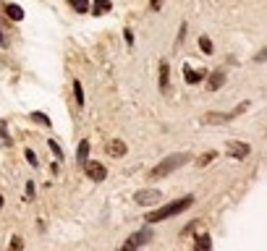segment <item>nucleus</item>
I'll return each instance as SVG.
<instances>
[{"label": "nucleus", "mask_w": 267, "mask_h": 251, "mask_svg": "<svg viewBox=\"0 0 267 251\" xmlns=\"http://www.w3.org/2000/svg\"><path fill=\"white\" fill-rule=\"evenodd\" d=\"M186 162H191V154L189 152H178V154H170V157H165L162 162H157L155 165V170L149 173V178H165V176H170L173 170H178V168H183Z\"/></svg>", "instance_id": "nucleus-1"}, {"label": "nucleus", "mask_w": 267, "mask_h": 251, "mask_svg": "<svg viewBox=\"0 0 267 251\" xmlns=\"http://www.w3.org/2000/svg\"><path fill=\"white\" fill-rule=\"evenodd\" d=\"M191 204H194V196H183V199H176V202L165 204V207H162V210H157V212H147V222H160V220L176 218L178 212H183L186 207H191Z\"/></svg>", "instance_id": "nucleus-2"}, {"label": "nucleus", "mask_w": 267, "mask_h": 251, "mask_svg": "<svg viewBox=\"0 0 267 251\" xmlns=\"http://www.w3.org/2000/svg\"><path fill=\"white\" fill-rule=\"evenodd\" d=\"M160 199H162V191H157V188H142V191L134 194V202L142 204V207H152Z\"/></svg>", "instance_id": "nucleus-3"}, {"label": "nucleus", "mask_w": 267, "mask_h": 251, "mask_svg": "<svg viewBox=\"0 0 267 251\" xmlns=\"http://www.w3.org/2000/svg\"><path fill=\"white\" fill-rule=\"evenodd\" d=\"M149 241H152V230H149V228H144V230H136L134 236L126 238L123 248H136V246H144V244H149Z\"/></svg>", "instance_id": "nucleus-4"}, {"label": "nucleus", "mask_w": 267, "mask_h": 251, "mask_svg": "<svg viewBox=\"0 0 267 251\" xmlns=\"http://www.w3.org/2000/svg\"><path fill=\"white\" fill-rule=\"evenodd\" d=\"M225 152H228L230 157H236V160H246L249 152H251V146H249L246 142H228V144H225Z\"/></svg>", "instance_id": "nucleus-5"}, {"label": "nucleus", "mask_w": 267, "mask_h": 251, "mask_svg": "<svg viewBox=\"0 0 267 251\" xmlns=\"http://www.w3.org/2000/svg\"><path fill=\"white\" fill-rule=\"evenodd\" d=\"M84 173L89 176V180H95V184H100V180H105V176H108V170H105V165H100V162H84Z\"/></svg>", "instance_id": "nucleus-6"}, {"label": "nucleus", "mask_w": 267, "mask_h": 251, "mask_svg": "<svg viewBox=\"0 0 267 251\" xmlns=\"http://www.w3.org/2000/svg\"><path fill=\"white\" fill-rule=\"evenodd\" d=\"M223 84H225V71H215V74H210V78H207V89H210V92H217Z\"/></svg>", "instance_id": "nucleus-7"}, {"label": "nucleus", "mask_w": 267, "mask_h": 251, "mask_svg": "<svg viewBox=\"0 0 267 251\" xmlns=\"http://www.w3.org/2000/svg\"><path fill=\"white\" fill-rule=\"evenodd\" d=\"M87 160H89V142H87V139H81V142H79V146H76V162H79L81 168H84Z\"/></svg>", "instance_id": "nucleus-8"}, {"label": "nucleus", "mask_w": 267, "mask_h": 251, "mask_svg": "<svg viewBox=\"0 0 267 251\" xmlns=\"http://www.w3.org/2000/svg\"><path fill=\"white\" fill-rule=\"evenodd\" d=\"M168 84H170V66L162 60L160 63V89L162 92H168Z\"/></svg>", "instance_id": "nucleus-9"}, {"label": "nucleus", "mask_w": 267, "mask_h": 251, "mask_svg": "<svg viewBox=\"0 0 267 251\" xmlns=\"http://www.w3.org/2000/svg\"><path fill=\"white\" fill-rule=\"evenodd\" d=\"M108 154H110V157H123V154H126V144H123L121 139H113V142L108 144Z\"/></svg>", "instance_id": "nucleus-10"}, {"label": "nucleus", "mask_w": 267, "mask_h": 251, "mask_svg": "<svg viewBox=\"0 0 267 251\" xmlns=\"http://www.w3.org/2000/svg\"><path fill=\"white\" fill-rule=\"evenodd\" d=\"M110 8H113L110 0H95V3H92V14H95V16H102V14H108Z\"/></svg>", "instance_id": "nucleus-11"}, {"label": "nucleus", "mask_w": 267, "mask_h": 251, "mask_svg": "<svg viewBox=\"0 0 267 251\" xmlns=\"http://www.w3.org/2000/svg\"><path fill=\"white\" fill-rule=\"evenodd\" d=\"M183 76H186V82H189V84H199L202 78H204L202 71H194V68H189V66H183Z\"/></svg>", "instance_id": "nucleus-12"}, {"label": "nucleus", "mask_w": 267, "mask_h": 251, "mask_svg": "<svg viewBox=\"0 0 267 251\" xmlns=\"http://www.w3.org/2000/svg\"><path fill=\"white\" fill-rule=\"evenodd\" d=\"M230 118H236L233 112H225V116H217V112H210V116H204V118H202V123H225V120H230Z\"/></svg>", "instance_id": "nucleus-13"}, {"label": "nucleus", "mask_w": 267, "mask_h": 251, "mask_svg": "<svg viewBox=\"0 0 267 251\" xmlns=\"http://www.w3.org/2000/svg\"><path fill=\"white\" fill-rule=\"evenodd\" d=\"M6 14L14 18V21H24V8H19V6H14V3L6 6Z\"/></svg>", "instance_id": "nucleus-14"}, {"label": "nucleus", "mask_w": 267, "mask_h": 251, "mask_svg": "<svg viewBox=\"0 0 267 251\" xmlns=\"http://www.w3.org/2000/svg\"><path fill=\"white\" fill-rule=\"evenodd\" d=\"M210 246H212V241H210V236H207V233H202L199 238H196V244H194L196 251H207Z\"/></svg>", "instance_id": "nucleus-15"}, {"label": "nucleus", "mask_w": 267, "mask_h": 251, "mask_svg": "<svg viewBox=\"0 0 267 251\" xmlns=\"http://www.w3.org/2000/svg\"><path fill=\"white\" fill-rule=\"evenodd\" d=\"M29 118H32L34 123H40V126H45V128H50V126H53V123H50V118H48V116H45V112H37V110H34V112H32V116H29Z\"/></svg>", "instance_id": "nucleus-16"}, {"label": "nucleus", "mask_w": 267, "mask_h": 251, "mask_svg": "<svg viewBox=\"0 0 267 251\" xmlns=\"http://www.w3.org/2000/svg\"><path fill=\"white\" fill-rule=\"evenodd\" d=\"M74 97H76V105L84 108V89H81L79 82H74Z\"/></svg>", "instance_id": "nucleus-17"}, {"label": "nucleus", "mask_w": 267, "mask_h": 251, "mask_svg": "<svg viewBox=\"0 0 267 251\" xmlns=\"http://www.w3.org/2000/svg\"><path fill=\"white\" fill-rule=\"evenodd\" d=\"M71 8L79 10V14H87V10H89V0H71Z\"/></svg>", "instance_id": "nucleus-18"}, {"label": "nucleus", "mask_w": 267, "mask_h": 251, "mask_svg": "<svg viewBox=\"0 0 267 251\" xmlns=\"http://www.w3.org/2000/svg\"><path fill=\"white\" fill-rule=\"evenodd\" d=\"M199 50H202L204 55H212V42H210V37H199Z\"/></svg>", "instance_id": "nucleus-19"}, {"label": "nucleus", "mask_w": 267, "mask_h": 251, "mask_svg": "<svg viewBox=\"0 0 267 251\" xmlns=\"http://www.w3.org/2000/svg\"><path fill=\"white\" fill-rule=\"evenodd\" d=\"M48 146H50V152L58 157V162H61V160H63V150H61V146H58V142H50Z\"/></svg>", "instance_id": "nucleus-20"}, {"label": "nucleus", "mask_w": 267, "mask_h": 251, "mask_svg": "<svg viewBox=\"0 0 267 251\" xmlns=\"http://www.w3.org/2000/svg\"><path fill=\"white\" fill-rule=\"evenodd\" d=\"M196 228H199V220H194V222H189L186 228H183V230H181V236H191L194 230H196Z\"/></svg>", "instance_id": "nucleus-21"}, {"label": "nucleus", "mask_w": 267, "mask_h": 251, "mask_svg": "<svg viewBox=\"0 0 267 251\" xmlns=\"http://www.w3.org/2000/svg\"><path fill=\"white\" fill-rule=\"evenodd\" d=\"M24 154H27V162H29V165H34V168H37V162H40V157H37V154H34L32 150H27Z\"/></svg>", "instance_id": "nucleus-22"}, {"label": "nucleus", "mask_w": 267, "mask_h": 251, "mask_svg": "<svg viewBox=\"0 0 267 251\" xmlns=\"http://www.w3.org/2000/svg\"><path fill=\"white\" fill-rule=\"evenodd\" d=\"M212 160H215V152H207V154H202V157H199V165L204 168V165H210Z\"/></svg>", "instance_id": "nucleus-23"}, {"label": "nucleus", "mask_w": 267, "mask_h": 251, "mask_svg": "<svg viewBox=\"0 0 267 251\" xmlns=\"http://www.w3.org/2000/svg\"><path fill=\"white\" fill-rule=\"evenodd\" d=\"M0 139H3L6 144H11V139H8V131H6V123L0 120Z\"/></svg>", "instance_id": "nucleus-24"}, {"label": "nucleus", "mask_w": 267, "mask_h": 251, "mask_svg": "<svg viewBox=\"0 0 267 251\" xmlns=\"http://www.w3.org/2000/svg\"><path fill=\"white\" fill-rule=\"evenodd\" d=\"M183 37H186V24H181V29H178V40H176V44H181V42H183Z\"/></svg>", "instance_id": "nucleus-25"}, {"label": "nucleus", "mask_w": 267, "mask_h": 251, "mask_svg": "<svg viewBox=\"0 0 267 251\" xmlns=\"http://www.w3.org/2000/svg\"><path fill=\"white\" fill-rule=\"evenodd\" d=\"M24 246V241H21V238H11V248H21Z\"/></svg>", "instance_id": "nucleus-26"}, {"label": "nucleus", "mask_w": 267, "mask_h": 251, "mask_svg": "<svg viewBox=\"0 0 267 251\" xmlns=\"http://www.w3.org/2000/svg\"><path fill=\"white\" fill-rule=\"evenodd\" d=\"M126 42L134 44V32H131V29H126Z\"/></svg>", "instance_id": "nucleus-27"}, {"label": "nucleus", "mask_w": 267, "mask_h": 251, "mask_svg": "<svg viewBox=\"0 0 267 251\" xmlns=\"http://www.w3.org/2000/svg\"><path fill=\"white\" fill-rule=\"evenodd\" d=\"M160 6H162V0H152V10H160Z\"/></svg>", "instance_id": "nucleus-28"}, {"label": "nucleus", "mask_w": 267, "mask_h": 251, "mask_svg": "<svg viewBox=\"0 0 267 251\" xmlns=\"http://www.w3.org/2000/svg\"><path fill=\"white\" fill-rule=\"evenodd\" d=\"M0 207H3V196H0Z\"/></svg>", "instance_id": "nucleus-29"}, {"label": "nucleus", "mask_w": 267, "mask_h": 251, "mask_svg": "<svg viewBox=\"0 0 267 251\" xmlns=\"http://www.w3.org/2000/svg\"><path fill=\"white\" fill-rule=\"evenodd\" d=\"M0 42H3V34H0Z\"/></svg>", "instance_id": "nucleus-30"}]
</instances>
